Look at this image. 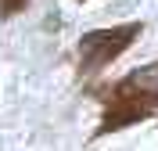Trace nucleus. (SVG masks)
Returning a JSON list of instances; mask_svg holds the SVG:
<instances>
[{
  "mask_svg": "<svg viewBox=\"0 0 158 151\" xmlns=\"http://www.w3.org/2000/svg\"><path fill=\"white\" fill-rule=\"evenodd\" d=\"M155 108H158V61H151L104 90V119H101L97 133L126 130L133 122L155 115Z\"/></svg>",
  "mask_w": 158,
  "mask_h": 151,
  "instance_id": "nucleus-1",
  "label": "nucleus"
},
{
  "mask_svg": "<svg viewBox=\"0 0 158 151\" xmlns=\"http://www.w3.org/2000/svg\"><path fill=\"white\" fill-rule=\"evenodd\" d=\"M144 25L140 22H126V25H111V29H94L79 40V72H101L108 61H115L129 43L137 40Z\"/></svg>",
  "mask_w": 158,
  "mask_h": 151,
  "instance_id": "nucleus-2",
  "label": "nucleus"
},
{
  "mask_svg": "<svg viewBox=\"0 0 158 151\" xmlns=\"http://www.w3.org/2000/svg\"><path fill=\"white\" fill-rule=\"evenodd\" d=\"M25 4H29V0H0V18H11V15L25 11Z\"/></svg>",
  "mask_w": 158,
  "mask_h": 151,
  "instance_id": "nucleus-3",
  "label": "nucleus"
}]
</instances>
